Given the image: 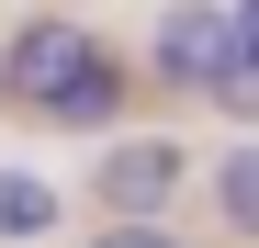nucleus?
Listing matches in <instances>:
<instances>
[{
    "label": "nucleus",
    "mask_w": 259,
    "mask_h": 248,
    "mask_svg": "<svg viewBox=\"0 0 259 248\" xmlns=\"http://www.w3.org/2000/svg\"><path fill=\"white\" fill-rule=\"evenodd\" d=\"M0 91H23L34 113H57V124H113L124 79H113V57L79 23H23L12 57H0Z\"/></svg>",
    "instance_id": "obj_1"
},
{
    "label": "nucleus",
    "mask_w": 259,
    "mask_h": 248,
    "mask_svg": "<svg viewBox=\"0 0 259 248\" xmlns=\"http://www.w3.org/2000/svg\"><path fill=\"white\" fill-rule=\"evenodd\" d=\"M147 68L169 79V91H226V79H237V12H214V0H181V12H158Z\"/></svg>",
    "instance_id": "obj_2"
},
{
    "label": "nucleus",
    "mask_w": 259,
    "mask_h": 248,
    "mask_svg": "<svg viewBox=\"0 0 259 248\" xmlns=\"http://www.w3.org/2000/svg\"><path fill=\"white\" fill-rule=\"evenodd\" d=\"M91 192L113 203V226H169V192H181V147H169V136H124V147H102Z\"/></svg>",
    "instance_id": "obj_3"
},
{
    "label": "nucleus",
    "mask_w": 259,
    "mask_h": 248,
    "mask_svg": "<svg viewBox=\"0 0 259 248\" xmlns=\"http://www.w3.org/2000/svg\"><path fill=\"white\" fill-rule=\"evenodd\" d=\"M57 226H68L57 181H34V170H0V248H34V237H57Z\"/></svg>",
    "instance_id": "obj_4"
},
{
    "label": "nucleus",
    "mask_w": 259,
    "mask_h": 248,
    "mask_svg": "<svg viewBox=\"0 0 259 248\" xmlns=\"http://www.w3.org/2000/svg\"><path fill=\"white\" fill-rule=\"evenodd\" d=\"M214 215H226L237 237H259V136L226 147V170H214Z\"/></svg>",
    "instance_id": "obj_5"
},
{
    "label": "nucleus",
    "mask_w": 259,
    "mask_h": 248,
    "mask_svg": "<svg viewBox=\"0 0 259 248\" xmlns=\"http://www.w3.org/2000/svg\"><path fill=\"white\" fill-rule=\"evenodd\" d=\"M91 248H181V237H169V226H102Z\"/></svg>",
    "instance_id": "obj_6"
}]
</instances>
